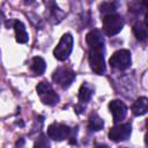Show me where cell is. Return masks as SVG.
I'll use <instances>...</instances> for the list:
<instances>
[{"instance_id": "obj_1", "label": "cell", "mask_w": 148, "mask_h": 148, "mask_svg": "<svg viewBox=\"0 0 148 148\" xmlns=\"http://www.w3.org/2000/svg\"><path fill=\"white\" fill-rule=\"evenodd\" d=\"M86 42L89 46V65L94 73L102 75L105 73L104 60V38L102 32L97 29L90 30L86 36Z\"/></svg>"}, {"instance_id": "obj_2", "label": "cell", "mask_w": 148, "mask_h": 148, "mask_svg": "<svg viewBox=\"0 0 148 148\" xmlns=\"http://www.w3.org/2000/svg\"><path fill=\"white\" fill-rule=\"evenodd\" d=\"M47 135L54 141H62L65 139H71V143H75V136L73 135V130L65 124L53 123L47 127Z\"/></svg>"}, {"instance_id": "obj_3", "label": "cell", "mask_w": 148, "mask_h": 148, "mask_svg": "<svg viewBox=\"0 0 148 148\" xmlns=\"http://www.w3.org/2000/svg\"><path fill=\"white\" fill-rule=\"evenodd\" d=\"M37 94L40 97L42 102L46 105L53 106L56 104H58L59 102V95L53 90L52 86L47 82V81H42L37 84L36 87Z\"/></svg>"}, {"instance_id": "obj_4", "label": "cell", "mask_w": 148, "mask_h": 148, "mask_svg": "<svg viewBox=\"0 0 148 148\" xmlns=\"http://www.w3.org/2000/svg\"><path fill=\"white\" fill-rule=\"evenodd\" d=\"M72 50H73V37L71 34H65L60 38L56 49L53 50V56L56 59L60 61H65L69 57Z\"/></svg>"}, {"instance_id": "obj_5", "label": "cell", "mask_w": 148, "mask_h": 148, "mask_svg": "<svg viewBox=\"0 0 148 148\" xmlns=\"http://www.w3.org/2000/svg\"><path fill=\"white\" fill-rule=\"evenodd\" d=\"M124 28V21L118 14H109L103 17V30L108 36L117 35Z\"/></svg>"}, {"instance_id": "obj_6", "label": "cell", "mask_w": 148, "mask_h": 148, "mask_svg": "<svg viewBox=\"0 0 148 148\" xmlns=\"http://www.w3.org/2000/svg\"><path fill=\"white\" fill-rule=\"evenodd\" d=\"M109 62L111 67L116 69H119V71L127 69L132 64L131 52L128 50H118L110 57Z\"/></svg>"}, {"instance_id": "obj_7", "label": "cell", "mask_w": 148, "mask_h": 148, "mask_svg": "<svg viewBox=\"0 0 148 148\" xmlns=\"http://www.w3.org/2000/svg\"><path fill=\"white\" fill-rule=\"evenodd\" d=\"M52 79L53 81L59 84L61 88H68L72 82L74 81L75 79V73L71 69V68H67V67H59L57 68L54 72H53V75H52Z\"/></svg>"}, {"instance_id": "obj_8", "label": "cell", "mask_w": 148, "mask_h": 148, "mask_svg": "<svg viewBox=\"0 0 148 148\" xmlns=\"http://www.w3.org/2000/svg\"><path fill=\"white\" fill-rule=\"evenodd\" d=\"M132 133V126L131 124L126 123V124H119L113 126L110 132H109V139L114 141V142H120V141H125L131 136Z\"/></svg>"}, {"instance_id": "obj_9", "label": "cell", "mask_w": 148, "mask_h": 148, "mask_svg": "<svg viewBox=\"0 0 148 148\" xmlns=\"http://www.w3.org/2000/svg\"><path fill=\"white\" fill-rule=\"evenodd\" d=\"M109 110H110L112 118H113V121L116 124L124 120L126 114H127V106L124 104V102H121L119 99L111 101L109 103Z\"/></svg>"}, {"instance_id": "obj_10", "label": "cell", "mask_w": 148, "mask_h": 148, "mask_svg": "<svg viewBox=\"0 0 148 148\" xmlns=\"http://www.w3.org/2000/svg\"><path fill=\"white\" fill-rule=\"evenodd\" d=\"M13 28L15 30V37H16V42L17 43H21V44H24L28 42L29 39V36H28V32L25 30V27L24 24L18 21V20H14L13 21Z\"/></svg>"}, {"instance_id": "obj_11", "label": "cell", "mask_w": 148, "mask_h": 148, "mask_svg": "<svg viewBox=\"0 0 148 148\" xmlns=\"http://www.w3.org/2000/svg\"><path fill=\"white\" fill-rule=\"evenodd\" d=\"M132 112L134 116H143L148 112V98L147 97H139L132 105Z\"/></svg>"}, {"instance_id": "obj_12", "label": "cell", "mask_w": 148, "mask_h": 148, "mask_svg": "<svg viewBox=\"0 0 148 148\" xmlns=\"http://www.w3.org/2000/svg\"><path fill=\"white\" fill-rule=\"evenodd\" d=\"M103 126H104V121L98 116V113L97 112H91L89 118H88V128H89V131L97 132V131L102 130Z\"/></svg>"}, {"instance_id": "obj_13", "label": "cell", "mask_w": 148, "mask_h": 148, "mask_svg": "<svg viewBox=\"0 0 148 148\" xmlns=\"http://www.w3.org/2000/svg\"><path fill=\"white\" fill-rule=\"evenodd\" d=\"M133 34L136 37L138 40L140 42H145L148 39V31H147V27L140 22H136L133 24Z\"/></svg>"}, {"instance_id": "obj_14", "label": "cell", "mask_w": 148, "mask_h": 148, "mask_svg": "<svg viewBox=\"0 0 148 148\" xmlns=\"http://www.w3.org/2000/svg\"><path fill=\"white\" fill-rule=\"evenodd\" d=\"M92 96V88L88 84V83H83L81 87H80V90H79V101L81 104H86L90 101Z\"/></svg>"}, {"instance_id": "obj_15", "label": "cell", "mask_w": 148, "mask_h": 148, "mask_svg": "<svg viewBox=\"0 0 148 148\" xmlns=\"http://www.w3.org/2000/svg\"><path fill=\"white\" fill-rule=\"evenodd\" d=\"M45 68H46V64H45V61H44L43 58H40V57H35V58H32L31 64H30V69H31L35 74L42 75V74L44 73Z\"/></svg>"}, {"instance_id": "obj_16", "label": "cell", "mask_w": 148, "mask_h": 148, "mask_svg": "<svg viewBox=\"0 0 148 148\" xmlns=\"http://www.w3.org/2000/svg\"><path fill=\"white\" fill-rule=\"evenodd\" d=\"M116 3L114 2H111V1H109V2H102V5L99 6V10H101V13L105 16V15H109V14H114V12H116Z\"/></svg>"}, {"instance_id": "obj_17", "label": "cell", "mask_w": 148, "mask_h": 148, "mask_svg": "<svg viewBox=\"0 0 148 148\" xmlns=\"http://www.w3.org/2000/svg\"><path fill=\"white\" fill-rule=\"evenodd\" d=\"M34 148H51L50 141L45 134H40L34 143Z\"/></svg>"}, {"instance_id": "obj_18", "label": "cell", "mask_w": 148, "mask_h": 148, "mask_svg": "<svg viewBox=\"0 0 148 148\" xmlns=\"http://www.w3.org/2000/svg\"><path fill=\"white\" fill-rule=\"evenodd\" d=\"M95 148H109V146H106V145H104V143H97V145L95 146Z\"/></svg>"}, {"instance_id": "obj_19", "label": "cell", "mask_w": 148, "mask_h": 148, "mask_svg": "<svg viewBox=\"0 0 148 148\" xmlns=\"http://www.w3.org/2000/svg\"><path fill=\"white\" fill-rule=\"evenodd\" d=\"M145 25H146L147 29H148V12H147L146 15H145Z\"/></svg>"}, {"instance_id": "obj_20", "label": "cell", "mask_w": 148, "mask_h": 148, "mask_svg": "<svg viewBox=\"0 0 148 148\" xmlns=\"http://www.w3.org/2000/svg\"><path fill=\"white\" fill-rule=\"evenodd\" d=\"M145 142H146V145H147V147H148V132H147V134H146V136H145Z\"/></svg>"}, {"instance_id": "obj_21", "label": "cell", "mask_w": 148, "mask_h": 148, "mask_svg": "<svg viewBox=\"0 0 148 148\" xmlns=\"http://www.w3.org/2000/svg\"><path fill=\"white\" fill-rule=\"evenodd\" d=\"M146 127H147V130H148V119H147V121H146Z\"/></svg>"}]
</instances>
